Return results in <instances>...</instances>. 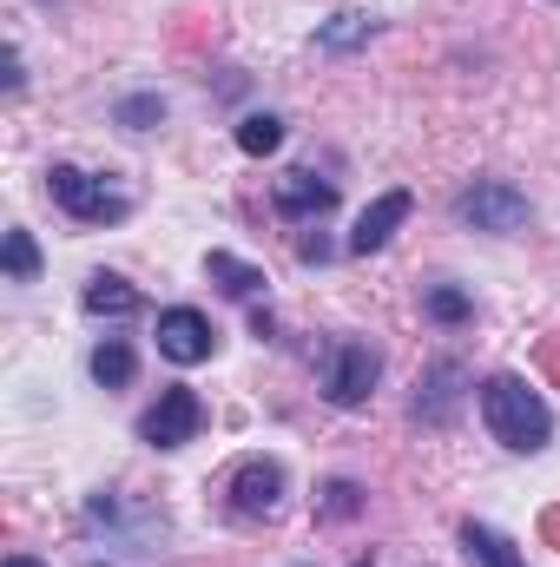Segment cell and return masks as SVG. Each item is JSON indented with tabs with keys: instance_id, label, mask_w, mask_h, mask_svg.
I'll return each instance as SVG.
<instances>
[{
	"instance_id": "obj_1",
	"label": "cell",
	"mask_w": 560,
	"mask_h": 567,
	"mask_svg": "<svg viewBox=\"0 0 560 567\" xmlns=\"http://www.w3.org/2000/svg\"><path fill=\"white\" fill-rule=\"evenodd\" d=\"M481 423H488V435H495L501 449L535 455V449H548V435H554V410H548L521 377H488V383H481Z\"/></svg>"
},
{
	"instance_id": "obj_2",
	"label": "cell",
	"mask_w": 560,
	"mask_h": 567,
	"mask_svg": "<svg viewBox=\"0 0 560 567\" xmlns=\"http://www.w3.org/2000/svg\"><path fill=\"white\" fill-rule=\"evenodd\" d=\"M455 218H462L468 231L508 238V231H521V225L535 218V205H528V192H515L508 178H475V185L455 192Z\"/></svg>"
},
{
	"instance_id": "obj_3",
	"label": "cell",
	"mask_w": 560,
	"mask_h": 567,
	"mask_svg": "<svg viewBox=\"0 0 560 567\" xmlns=\"http://www.w3.org/2000/svg\"><path fill=\"white\" fill-rule=\"evenodd\" d=\"M46 192H53V205H60L66 218H80V225H120V218L133 212L126 192H113L106 178H93V172H80V165H53V172H46Z\"/></svg>"
},
{
	"instance_id": "obj_4",
	"label": "cell",
	"mask_w": 560,
	"mask_h": 567,
	"mask_svg": "<svg viewBox=\"0 0 560 567\" xmlns=\"http://www.w3.org/2000/svg\"><path fill=\"white\" fill-rule=\"evenodd\" d=\"M376 377H383V357H376L370 343L336 337V343L323 350V396H330L336 410H363L370 390H376Z\"/></svg>"
},
{
	"instance_id": "obj_5",
	"label": "cell",
	"mask_w": 560,
	"mask_h": 567,
	"mask_svg": "<svg viewBox=\"0 0 560 567\" xmlns=\"http://www.w3.org/2000/svg\"><path fill=\"white\" fill-rule=\"evenodd\" d=\"M198 429H205V403H198V390L172 383V390L139 416V442H152V449H185V442H198Z\"/></svg>"
},
{
	"instance_id": "obj_6",
	"label": "cell",
	"mask_w": 560,
	"mask_h": 567,
	"mask_svg": "<svg viewBox=\"0 0 560 567\" xmlns=\"http://www.w3.org/2000/svg\"><path fill=\"white\" fill-rule=\"evenodd\" d=\"M211 350H218V330H211L205 310H191V303L158 310V357H172L178 370H191V363H205Z\"/></svg>"
},
{
	"instance_id": "obj_7",
	"label": "cell",
	"mask_w": 560,
	"mask_h": 567,
	"mask_svg": "<svg viewBox=\"0 0 560 567\" xmlns=\"http://www.w3.org/2000/svg\"><path fill=\"white\" fill-rule=\"evenodd\" d=\"M462 390H468V370H462L455 357L428 363V370H422V390H416V423L448 429L455 423V410H462Z\"/></svg>"
},
{
	"instance_id": "obj_8",
	"label": "cell",
	"mask_w": 560,
	"mask_h": 567,
	"mask_svg": "<svg viewBox=\"0 0 560 567\" xmlns=\"http://www.w3.org/2000/svg\"><path fill=\"white\" fill-rule=\"evenodd\" d=\"M283 502V462H271V455H251V462H238V475H231V508L238 515H278Z\"/></svg>"
},
{
	"instance_id": "obj_9",
	"label": "cell",
	"mask_w": 560,
	"mask_h": 567,
	"mask_svg": "<svg viewBox=\"0 0 560 567\" xmlns=\"http://www.w3.org/2000/svg\"><path fill=\"white\" fill-rule=\"evenodd\" d=\"M409 212H416V192H403V185H396V192H383V198H376V205L356 218V231H350V251H356V258L383 251V245L403 231V218H409Z\"/></svg>"
},
{
	"instance_id": "obj_10",
	"label": "cell",
	"mask_w": 560,
	"mask_h": 567,
	"mask_svg": "<svg viewBox=\"0 0 560 567\" xmlns=\"http://www.w3.org/2000/svg\"><path fill=\"white\" fill-rule=\"evenodd\" d=\"M330 205H336V185H330V178H317V172L278 178V212L283 218H323Z\"/></svg>"
},
{
	"instance_id": "obj_11",
	"label": "cell",
	"mask_w": 560,
	"mask_h": 567,
	"mask_svg": "<svg viewBox=\"0 0 560 567\" xmlns=\"http://www.w3.org/2000/svg\"><path fill=\"white\" fill-rule=\"evenodd\" d=\"M462 548H468V567H528L521 548L488 522H462Z\"/></svg>"
},
{
	"instance_id": "obj_12",
	"label": "cell",
	"mask_w": 560,
	"mask_h": 567,
	"mask_svg": "<svg viewBox=\"0 0 560 567\" xmlns=\"http://www.w3.org/2000/svg\"><path fill=\"white\" fill-rule=\"evenodd\" d=\"M133 370H139V357H133L126 337H100V343H93V383H100V390H126Z\"/></svg>"
},
{
	"instance_id": "obj_13",
	"label": "cell",
	"mask_w": 560,
	"mask_h": 567,
	"mask_svg": "<svg viewBox=\"0 0 560 567\" xmlns=\"http://www.w3.org/2000/svg\"><path fill=\"white\" fill-rule=\"evenodd\" d=\"M139 303L145 297L126 278H113V271H93V278H86V310H93V317H133Z\"/></svg>"
},
{
	"instance_id": "obj_14",
	"label": "cell",
	"mask_w": 560,
	"mask_h": 567,
	"mask_svg": "<svg viewBox=\"0 0 560 567\" xmlns=\"http://www.w3.org/2000/svg\"><path fill=\"white\" fill-rule=\"evenodd\" d=\"M205 271L225 284L231 297H258V290H265V271H258V265H245V258H231V251H211V258H205Z\"/></svg>"
},
{
	"instance_id": "obj_15",
	"label": "cell",
	"mask_w": 560,
	"mask_h": 567,
	"mask_svg": "<svg viewBox=\"0 0 560 567\" xmlns=\"http://www.w3.org/2000/svg\"><path fill=\"white\" fill-rule=\"evenodd\" d=\"M0 265H7V278L13 284H33L40 278V245H33V231H7V245H0Z\"/></svg>"
},
{
	"instance_id": "obj_16",
	"label": "cell",
	"mask_w": 560,
	"mask_h": 567,
	"mask_svg": "<svg viewBox=\"0 0 560 567\" xmlns=\"http://www.w3.org/2000/svg\"><path fill=\"white\" fill-rule=\"evenodd\" d=\"M278 145H283V120H278V113H251V120H238V152L271 158Z\"/></svg>"
},
{
	"instance_id": "obj_17",
	"label": "cell",
	"mask_w": 560,
	"mask_h": 567,
	"mask_svg": "<svg viewBox=\"0 0 560 567\" xmlns=\"http://www.w3.org/2000/svg\"><path fill=\"white\" fill-rule=\"evenodd\" d=\"M422 310H428L435 323H468V317H475V297L455 290V284H428V290H422Z\"/></svg>"
},
{
	"instance_id": "obj_18",
	"label": "cell",
	"mask_w": 560,
	"mask_h": 567,
	"mask_svg": "<svg viewBox=\"0 0 560 567\" xmlns=\"http://www.w3.org/2000/svg\"><path fill=\"white\" fill-rule=\"evenodd\" d=\"M370 33H376V20H363V13H336V20L317 33V47H323V53H350V47H363Z\"/></svg>"
},
{
	"instance_id": "obj_19",
	"label": "cell",
	"mask_w": 560,
	"mask_h": 567,
	"mask_svg": "<svg viewBox=\"0 0 560 567\" xmlns=\"http://www.w3.org/2000/svg\"><path fill=\"white\" fill-rule=\"evenodd\" d=\"M356 508H363V488L356 482H330L323 488V522H350Z\"/></svg>"
},
{
	"instance_id": "obj_20",
	"label": "cell",
	"mask_w": 560,
	"mask_h": 567,
	"mask_svg": "<svg viewBox=\"0 0 560 567\" xmlns=\"http://www.w3.org/2000/svg\"><path fill=\"white\" fill-rule=\"evenodd\" d=\"M152 120H165V100H152V93H139V100H120V126L145 133Z\"/></svg>"
},
{
	"instance_id": "obj_21",
	"label": "cell",
	"mask_w": 560,
	"mask_h": 567,
	"mask_svg": "<svg viewBox=\"0 0 560 567\" xmlns=\"http://www.w3.org/2000/svg\"><path fill=\"white\" fill-rule=\"evenodd\" d=\"M0 567H40V561L33 555H13V561H0Z\"/></svg>"
},
{
	"instance_id": "obj_22",
	"label": "cell",
	"mask_w": 560,
	"mask_h": 567,
	"mask_svg": "<svg viewBox=\"0 0 560 567\" xmlns=\"http://www.w3.org/2000/svg\"><path fill=\"white\" fill-rule=\"evenodd\" d=\"M356 567H370V561H356Z\"/></svg>"
}]
</instances>
